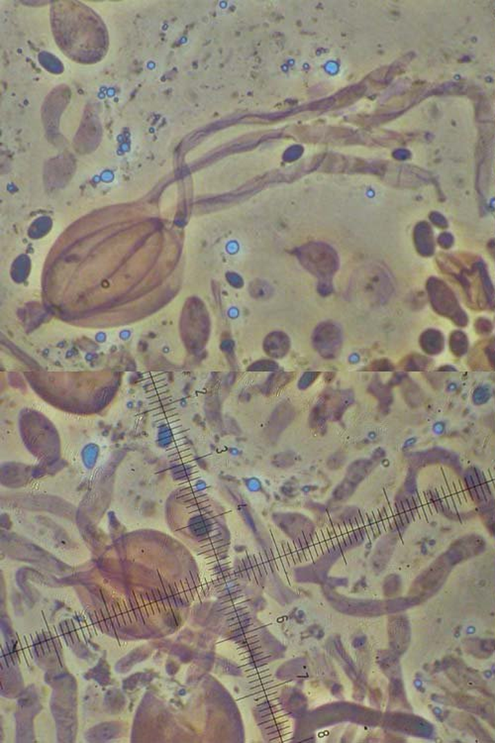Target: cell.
<instances>
[{"label": "cell", "mask_w": 495, "mask_h": 743, "mask_svg": "<svg viewBox=\"0 0 495 743\" xmlns=\"http://www.w3.org/2000/svg\"><path fill=\"white\" fill-rule=\"evenodd\" d=\"M312 345L324 359H335L343 345V333L333 321L321 322L312 333Z\"/></svg>", "instance_id": "cell-3"}, {"label": "cell", "mask_w": 495, "mask_h": 743, "mask_svg": "<svg viewBox=\"0 0 495 743\" xmlns=\"http://www.w3.org/2000/svg\"><path fill=\"white\" fill-rule=\"evenodd\" d=\"M319 376V373L317 372H306L304 373L303 376L299 379V387L301 390H305L308 387H310L315 379Z\"/></svg>", "instance_id": "cell-9"}, {"label": "cell", "mask_w": 495, "mask_h": 743, "mask_svg": "<svg viewBox=\"0 0 495 743\" xmlns=\"http://www.w3.org/2000/svg\"><path fill=\"white\" fill-rule=\"evenodd\" d=\"M249 293L256 299H267L274 294L269 284L261 279H256L250 284Z\"/></svg>", "instance_id": "cell-7"}, {"label": "cell", "mask_w": 495, "mask_h": 743, "mask_svg": "<svg viewBox=\"0 0 495 743\" xmlns=\"http://www.w3.org/2000/svg\"><path fill=\"white\" fill-rule=\"evenodd\" d=\"M292 379H294L292 373H274L265 382L263 387V392L267 395L272 394V393L283 388V386L290 383Z\"/></svg>", "instance_id": "cell-6"}, {"label": "cell", "mask_w": 495, "mask_h": 743, "mask_svg": "<svg viewBox=\"0 0 495 743\" xmlns=\"http://www.w3.org/2000/svg\"><path fill=\"white\" fill-rule=\"evenodd\" d=\"M263 350L272 358H283L290 352V338L281 331L270 333L263 340Z\"/></svg>", "instance_id": "cell-5"}, {"label": "cell", "mask_w": 495, "mask_h": 743, "mask_svg": "<svg viewBox=\"0 0 495 743\" xmlns=\"http://www.w3.org/2000/svg\"><path fill=\"white\" fill-rule=\"evenodd\" d=\"M294 255L306 271L316 277L319 295H332L334 276L340 267L337 251L326 243L311 242L296 248Z\"/></svg>", "instance_id": "cell-1"}, {"label": "cell", "mask_w": 495, "mask_h": 743, "mask_svg": "<svg viewBox=\"0 0 495 743\" xmlns=\"http://www.w3.org/2000/svg\"><path fill=\"white\" fill-rule=\"evenodd\" d=\"M279 369V365L274 361L260 360L248 368L250 372H274Z\"/></svg>", "instance_id": "cell-8"}, {"label": "cell", "mask_w": 495, "mask_h": 743, "mask_svg": "<svg viewBox=\"0 0 495 743\" xmlns=\"http://www.w3.org/2000/svg\"><path fill=\"white\" fill-rule=\"evenodd\" d=\"M352 295L367 304L383 301L387 295V277L383 270L374 266H365L352 278Z\"/></svg>", "instance_id": "cell-2"}, {"label": "cell", "mask_w": 495, "mask_h": 743, "mask_svg": "<svg viewBox=\"0 0 495 743\" xmlns=\"http://www.w3.org/2000/svg\"><path fill=\"white\" fill-rule=\"evenodd\" d=\"M227 279H228L229 284L232 286L233 288H241L244 286V281H243L242 277L236 273L230 272L226 275Z\"/></svg>", "instance_id": "cell-10"}, {"label": "cell", "mask_w": 495, "mask_h": 743, "mask_svg": "<svg viewBox=\"0 0 495 743\" xmlns=\"http://www.w3.org/2000/svg\"><path fill=\"white\" fill-rule=\"evenodd\" d=\"M387 361L379 360L372 363L367 368V371H385L387 370Z\"/></svg>", "instance_id": "cell-11"}, {"label": "cell", "mask_w": 495, "mask_h": 743, "mask_svg": "<svg viewBox=\"0 0 495 743\" xmlns=\"http://www.w3.org/2000/svg\"><path fill=\"white\" fill-rule=\"evenodd\" d=\"M367 472H369V461L362 460L354 463L350 467L346 480L336 490V497H342V499L349 497L356 484L360 483L365 478Z\"/></svg>", "instance_id": "cell-4"}]
</instances>
